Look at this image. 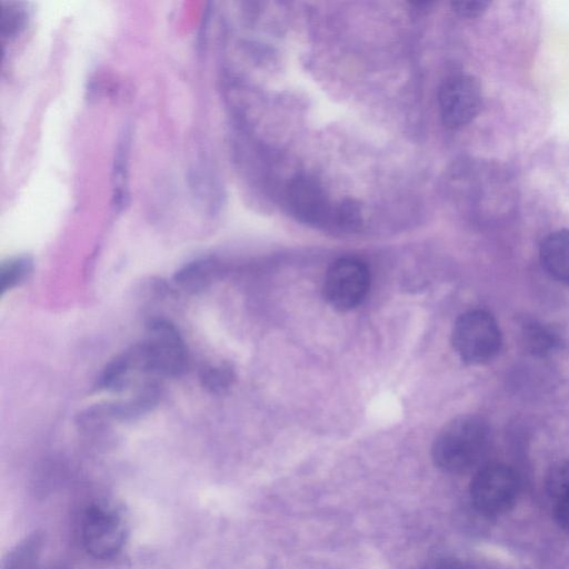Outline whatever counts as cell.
Wrapping results in <instances>:
<instances>
[{
    "label": "cell",
    "instance_id": "obj_1",
    "mask_svg": "<svg viewBox=\"0 0 569 569\" xmlns=\"http://www.w3.org/2000/svg\"><path fill=\"white\" fill-rule=\"evenodd\" d=\"M492 431L486 419L463 415L448 422L431 448L433 463L449 473H465L478 467L488 455Z\"/></svg>",
    "mask_w": 569,
    "mask_h": 569
},
{
    "label": "cell",
    "instance_id": "obj_2",
    "mask_svg": "<svg viewBox=\"0 0 569 569\" xmlns=\"http://www.w3.org/2000/svg\"><path fill=\"white\" fill-rule=\"evenodd\" d=\"M132 351L142 371L160 376H179L187 362L186 346L179 331L163 319L149 322L147 338Z\"/></svg>",
    "mask_w": 569,
    "mask_h": 569
},
{
    "label": "cell",
    "instance_id": "obj_3",
    "mask_svg": "<svg viewBox=\"0 0 569 569\" xmlns=\"http://www.w3.org/2000/svg\"><path fill=\"white\" fill-rule=\"evenodd\" d=\"M502 343L501 331L495 317L485 310L462 313L452 330V345L468 365H482L493 359Z\"/></svg>",
    "mask_w": 569,
    "mask_h": 569
},
{
    "label": "cell",
    "instance_id": "obj_4",
    "mask_svg": "<svg viewBox=\"0 0 569 569\" xmlns=\"http://www.w3.org/2000/svg\"><path fill=\"white\" fill-rule=\"evenodd\" d=\"M519 491L517 473L502 463H490L479 468L469 487L473 508L486 517L500 516L511 510Z\"/></svg>",
    "mask_w": 569,
    "mask_h": 569
},
{
    "label": "cell",
    "instance_id": "obj_5",
    "mask_svg": "<svg viewBox=\"0 0 569 569\" xmlns=\"http://www.w3.org/2000/svg\"><path fill=\"white\" fill-rule=\"evenodd\" d=\"M81 539L87 552L92 557L111 558L124 543V521L113 508L103 503H92L82 517Z\"/></svg>",
    "mask_w": 569,
    "mask_h": 569
},
{
    "label": "cell",
    "instance_id": "obj_6",
    "mask_svg": "<svg viewBox=\"0 0 569 569\" xmlns=\"http://www.w3.org/2000/svg\"><path fill=\"white\" fill-rule=\"evenodd\" d=\"M370 284L367 266L355 258H341L328 269L323 295L338 310H350L365 299Z\"/></svg>",
    "mask_w": 569,
    "mask_h": 569
},
{
    "label": "cell",
    "instance_id": "obj_7",
    "mask_svg": "<svg viewBox=\"0 0 569 569\" xmlns=\"http://www.w3.org/2000/svg\"><path fill=\"white\" fill-rule=\"evenodd\" d=\"M438 101L443 123L450 129H459L470 123L480 110V84L468 74L450 77L440 87Z\"/></svg>",
    "mask_w": 569,
    "mask_h": 569
},
{
    "label": "cell",
    "instance_id": "obj_8",
    "mask_svg": "<svg viewBox=\"0 0 569 569\" xmlns=\"http://www.w3.org/2000/svg\"><path fill=\"white\" fill-rule=\"evenodd\" d=\"M287 199L291 212L299 220L317 227L331 226L333 208L315 179L295 178L288 187Z\"/></svg>",
    "mask_w": 569,
    "mask_h": 569
},
{
    "label": "cell",
    "instance_id": "obj_9",
    "mask_svg": "<svg viewBox=\"0 0 569 569\" xmlns=\"http://www.w3.org/2000/svg\"><path fill=\"white\" fill-rule=\"evenodd\" d=\"M540 260L550 276L569 283V229L557 230L543 239Z\"/></svg>",
    "mask_w": 569,
    "mask_h": 569
},
{
    "label": "cell",
    "instance_id": "obj_10",
    "mask_svg": "<svg viewBox=\"0 0 569 569\" xmlns=\"http://www.w3.org/2000/svg\"><path fill=\"white\" fill-rule=\"evenodd\" d=\"M520 335L525 349L536 357L550 356L562 345V338L556 329L535 319L521 323Z\"/></svg>",
    "mask_w": 569,
    "mask_h": 569
},
{
    "label": "cell",
    "instance_id": "obj_11",
    "mask_svg": "<svg viewBox=\"0 0 569 569\" xmlns=\"http://www.w3.org/2000/svg\"><path fill=\"white\" fill-rule=\"evenodd\" d=\"M43 537L34 531L19 541L6 556L1 569H39Z\"/></svg>",
    "mask_w": 569,
    "mask_h": 569
},
{
    "label": "cell",
    "instance_id": "obj_12",
    "mask_svg": "<svg viewBox=\"0 0 569 569\" xmlns=\"http://www.w3.org/2000/svg\"><path fill=\"white\" fill-rule=\"evenodd\" d=\"M213 269L209 259L194 260L177 271L174 281L186 290L196 291L209 282Z\"/></svg>",
    "mask_w": 569,
    "mask_h": 569
},
{
    "label": "cell",
    "instance_id": "obj_13",
    "mask_svg": "<svg viewBox=\"0 0 569 569\" xmlns=\"http://www.w3.org/2000/svg\"><path fill=\"white\" fill-rule=\"evenodd\" d=\"M33 261L29 256H18L3 262L0 267V291L8 290L22 283L32 272Z\"/></svg>",
    "mask_w": 569,
    "mask_h": 569
},
{
    "label": "cell",
    "instance_id": "obj_14",
    "mask_svg": "<svg viewBox=\"0 0 569 569\" xmlns=\"http://www.w3.org/2000/svg\"><path fill=\"white\" fill-rule=\"evenodd\" d=\"M547 495L555 501L569 496V459L557 462L546 477Z\"/></svg>",
    "mask_w": 569,
    "mask_h": 569
},
{
    "label": "cell",
    "instance_id": "obj_15",
    "mask_svg": "<svg viewBox=\"0 0 569 569\" xmlns=\"http://www.w3.org/2000/svg\"><path fill=\"white\" fill-rule=\"evenodd\" d=\"M362 213L360 206L352 200H345L333 208L332 223L337 228L352 231L360 228Z\"/></svg>",
    "mask_w": 569,
    "mask_h": 569
},
{
    "label": "cell",
    "instance_id": "obj_16",
    "mask_svg": "<svg viewBox=\"0 0 569 569\" xmlns=\"http://www.w3.org/2000/svg\"><path fill=\"white\" fill-rule=\"evenodd\" d=\"M201 381L207 390L213 393H221L231 386L233 373L224 366L210 367L203 370Z\"/></svg>",
    "mask_w": 569,
    "mask_h": 569
},
{
    "label": "cell",
    "instance_id": "obj_17",
    "mask_svg": "<svg viewBox=\"0 0 569 569\" xmlns=\"http://www.w3.org/2000/svg\"><path fill=\"white\" fill-rule=\"evenodd\" d=\"M127 147L126 143L120 147L118 154L116 157V167H114V198L118 206H122L126 202L124 198L127 197L126 192V183L124 180L127 178Z\"/></svg>",
    "mask_w": 569,
    "mask_h": 569
},
{
    "label": "cell",
    "instance_id": "obj_18",
    "mask_svg": "<svg viewBox=\"0 0 569 569\" xmlns=\"http://www.w3.org/2000/svg\"><path fill=\"white\" fill-rule=\"evenodd\" d=\"M489 2L487 1H455L453 10L463 17H476L486 10Z\"/></svg>",
    "mask_w": 569,
    "mask_h": 569
},
{
    "label": "cell",
    "instance_id": "obj_19",
    "mask_svg": "<svg viewBox=\"0 0 569 569\" xmlns=\"http://www.w3.org/2000/svg\"><path fill=\"white\" fill-rule=\"evenodd\" d=\"M555 518L561 529L569 533V496L555 501Z\"/></svg>",
    "mask_w": 569,
    "mask_h": 569
},
{
    "label": "cell",
    "instance_id": "obj_20",
    "mask_svg": "<svg viewBox=\"0 0 569 569\" xmlns=\"http://www.w3.org/2000/svg\"><path fill=\"white\" fill-rule=\"evenodd\" d=\"M2 14L8 16L9 18H2V28L8 29V34L17 32V30L23 24L24 14L20 11L12 10L8 13L3 11Z\"/></svg>",
    "mask_w": 569,
    "mask_h": 569
},
{
    "label": "cell",
    "instance_id": "obj_21",
    "mask_svg": "<svg viewBox=\"0 0 569 569\" xmlns=\"http://www.w3.org/2000/svg\"><path fill=\"white\" fill-rule=\"evenodd\" d=\"M427 569H471V567L456 558H440L432 561Z\"/></svg>",
    "mask_w": 569,
    "mask_h": 569
}]
</instances>
